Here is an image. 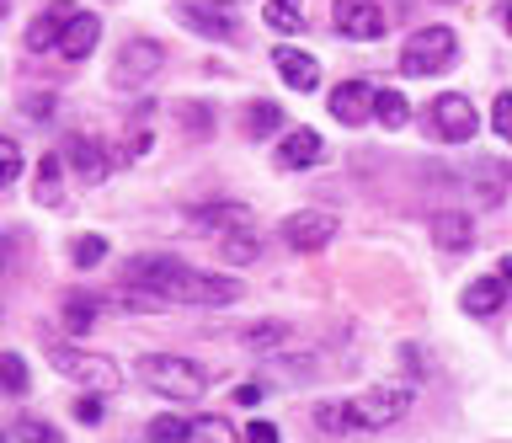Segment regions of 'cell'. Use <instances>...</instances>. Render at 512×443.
<instances>
[{
    "label": "cell",
    "instance_id": "cell-1",
    "mask_svg": "<svg viewBox=\"0 0 512 443\" xmlns=\"http://www.w3.org/2000/svg\"><path fill=\"white\" fill-rule=\"evenodd\" d=\"M123 278H128V289H144L150 299H160V305H208V310H214V305H235V299L246 294L235 278L198 273V267L176 262V257H166V251L128 257Z\"/></svg>",
    "mask_w": 512,
    "mask_h": 443
},
{
    "label": "cell",
    "instance_id": "cell-2",
    "mask_svg": "<svg viewBox=\"0 0 512 443\" xmlns=\"http://www.w3.org/2000/svg\"><path fill=\"white\" fill-rule=\"evenodd\" d=\"M48 363H54V374L86 385V395H112L123 385L118 363L102 358V353H86V347H75V342H48Z\"/></svg>",
    "mask_w": 512,
    "mask_h": 443
},
{
    "label": "cell",
    "instance_id": "cell-3",
    "mask_svg": "<svg viewBox=\"0 0 512 443\" xmlns=\"http://www.w3.org/2000/svg\"><path fill=\"white\" fill-rule=\"evenodd\" d=\"M139 379H144L155 395H171V401H198V395L208 390V374H203L192 358H176V353L139 358Z\"/></svg>",
    "mask_w": 512,
    "mask_h": 443
},
{
    "label": "cell",
    "instance_id": "cell-4",
    "mask_svg": "<svg viewBox=\"0 0 512 443\" xmlns=\"http://www.w3.org/2000/svg\"><path fill=\"white\" fill-rule=\"evenodd\" d=\"M347 406H352V427L358 433H384V427H395L411 411V385H374V390L352 395Z\"/></svg>",
    "mask_w": 512,
    "mask_h": 443
},
{
    "label": "cell",
    "instance_id": "cell-5",
    "mask_svg": "<svg viewBox=\"0 0 512 443\" xmlns=\"http://www.w3.org/2000/svg\"><path fill=\"white\" fill-rule=\"evenodd\" d=\"M454 59H459V38L448 27H422L400 49V70L406 75H443V70H454Z\"/></svg>",
    "mask_w": 512,
    "mask_h": 443
},
{
    "label": "cell",
    "instance_id": "cell-6",
    "mask_svg": "<svg viewBox=\"0 0 512 443\" xmlns=\"http://www.w3.org/2000/svg\"><path fill=\"white\" fill-rule=\"evenodd\" d=\"M331 27H336V38L379 43L384 33H390V17H384L379 0H336V6H331Z\"/></svg>",
    "mask_w": 512,
    "mask_h": 443
},
{
    "label": "cell",
    "instance_id": "cell-7",
    "mask_svg": "<svg viewBox=\"0 0 512 443\" xmlns=\"http://www.w3.org/2000/svg\"><path fill=\"white\" fill-rule=\"evenodd\" d=\"M160 65H166V49H160L155 38H128L123 54H118V65H112V86H118V91H134V86H144V81H155Z\"/></svg>",
    "mask_w": 512,
    "mask_h": 443
},
{
    "label": "cell",
    "instance_id": "cell-8",
    "mask_svg": "<svg viewBox=\"0 0 512 443\" xmlns=\"http://www.w3.org/2000/svg\"><path fill=\"white\" fill-rule=\"evenodd\" d=\"M432 129H438V139H448V145H470L480 118L470 97H459V91H443V97H432Z\"/></svg>",
    "mask_w": 512,
    "mask_h": 443
},
{
    "label": "cell",
    "instance_id": "cell-9",
    "mask_svg": "<svg viewBox=\"0 0 512 443\" xmlns=\"http://www.w3.org/2000/svg\"><path fill=\"white\" fill-rule=\"evenodd\" d=\"M336 230H342V219H336L331 209H299L283 219V241L294 251H320L336 241Z\"/></svg>",
    "mask_w": 512,
    "mask_h": 443
},
{
    "label": "cell",
    "instance_id": "cell-10",
    "mask_svg": "<svg viewBox=\"0 0 512 443\" xmlns=\"http://www.w3.org/2000/svg\"><path fill=\"white\" fill-rule=\"evenodd\" d=\"M64 161H70V171L86 187H96V182H107V171H112L118 155H112L102 139H91V134H70V139H64Z\"/></svg>",
    "mask_w": 512,
    "mask_h": 443
},
{
    "label": "cell",
    "instance_id": "cell-11",
    "mask_svg": "<svg viewBox=\"0 0 512 443\" xmlns=\"http://www.w3.org/2000/svg\"><path fill=\"white\" fill-rule=\"evenodd\" d=\"M256 214L246 203H208V209L192 214V230L198 235H256Z\"/></svg>",
    "mask_w": 512,
    "mask_h": 443
},
{
    "label": "cell",
    "instance_id": "cell-12",
    "mask_svg": "<svg viewBox=\"0 0 512 443\" xmlns=\"http://www.w3.org/2000/svg\"><path fill=\"white\" fill-rule=\"evenodd\" d=\"M331 118L342 123V129H363V123L374 118V86L368 81H342L331 91Z\"/></svg>",
    "mask_w": 512,
    "mask_h": 443
},
{
    "label": "cell",
    "instance_id": "cell-13",
    "mask_svg": "<svg viewBox=\"0 0 512 443\" xmlns=\"http://www.w3.org/2000/svg\"><path fill=\"white\" fill-rule=\"evenodd\" d=\"M176 17H182L187 33H203V38H235V17L219 6H208V0H182L176 6Z\"/></svg>",
    "mask_w": 512,
    "mask_h": 443
},
{
    "label": "cell",
    "instance_id": "cell-14",
    "mask_svg": "<svg viewBox=\"0 0 512 443\" xmlns=\"http://www.w3.org/2000/svg\"><path fill=\"white\" fill-rule=\"evenodd\" d=\"M75 11H80V6H70V0H54V6H43V17L27 27V49H32V54L59 49V38H64V27L75 22Z\"/></svg>",
    "mask_w": 512,
    "mask_h": 443
},
{
    "label": "cell",
    "instance_id": "cell-15",
    "mask_svg": "<svg viewBox=\"0 0 512 443\" xmlns=\"http://www.w3.org/2000/svg\"><path fill=\"white\" fill-rule=\"evenodd\" d=\"M427 235H432V246H438V251H470V246H475L470 214H454V209L432 214V219H427Z\"/></svg>",
    "mask_w": 512,
    "mask_h": 443
},
{
    "label": "cell",
    "instance_id": "cell-16",
    "mask_svg": "<svg viewBox=\"0 0 512 443\" xmlns=\"http://www.w3.org/2000/svg\"><path fill=\"white\" fill-rule=\"evenodd\" d=\"M272 65H278L283 86H294V91H315L320 86V59L304 54V49H278V54H272Z\"/></svg>",
    "mask_w": 512,
    "mask_h": 443
},
{
    "label": "cell",
    "instance_id": "cell-17",
    "mask_svg": "<svg viewBox=\"0 0 512 443\" xmlns=\"http://www.w3.org/2000/svg\"><path fill=\"white\" fill-rule=\"evenodd\" d=\"M320 155H326V145H320L315 129H288L283 145H278V166L283 171H299V166H315Z\"/></svg>",
    "mask_w": 512,
    "mask_h": 443
},
{
    "label": "cell",
    "instance_id": "cell-18",
    "mask_svg": "<svg viewBox=\"0 0 512 443\" xmlns=\"http://www.w3.org/2000/svg\"><path fill=\"white\" fill-rule=\"evenodd\" d=\"M96 38H102V17L75 11V22L64 27V38H59V59H86L96 49Z\"/></svg>",
    "mask_w": 512,
    "mask_h": 443
},
{
    "label": "cell",
    "instance_id": "cell-19",
    "mask_svg": "<svg viewBox=\"0 0 512 443\" xmlns=\"http://www.w3.org/2000/svg\"><path fill=\"white\" fill-rule=\"evenodd\" d=\"M288 342H294V326H288V321H267V326H246V331H240V347L256 353V358L278 353V347H288Z\"/></svg>",
    "mask_w": 512,
    "mask_h": 443
},
{
    "label": "cell",
    "instance_id": "cell-20",
    "mask_svg": "<svg viewBox=\"0 0 512 443\" xmlns=\"http://www.w3.org/2000/svg\"><path fill=\"white\" fill-rule=\"evenodd\" d=\"M502 299H507L502 278H475L470 289H464V310H470V315H496V310H502Z\"/></svg>",
    "mask_w": 512,
    "mask_h": 443
},
{
    "label": "cell",
    "instance_id": "cell-21",
    "mask_svg": "<svg viewBox=\"0 0 512 443\" xmlns=\"http://www.w3.org/2000/svg\"><path fill=\"white\" fill-rule=\"evenodd\" d=\"M502 193H507V166L502 161H480L475 166V198L486 203V209H496Z\"/></svg>",
    "mask_w": 512,
    "mask_h": 443
},
{
    "label": "cell",
    "instance_id": "cell-22",
    "mask_svg": "<svg viewBox=\"0 0 512 443\" xmlns=\"http://www.w3.org/2000/svg\"><path fill=\"white\" fill-rule=\"evenodd\" d=\"M374 118L384 123V129H406V123H411V102L400 97L395 86H384V91H374Z\"/></svg>",
    "mask_w": 512,
    "mask_h": 443
},
{
    "label": "cell",
    "instance_id": "cell-23",
    "mask_svg": "<svg viewBox=\"0 0 512 443\" xmlns=\"http://www.w3.org/2000/svg\"><path fill=\"white\" fill-rule=\"evenodd\" d=\"M96 310H102V299H96V294H70V299H64V331H75V337H80V331H91Z\"/></svg>",
    "mask_w": 512,
    "mask_h": 443
},
{
    "label": "cell",
    "instance_id": "cell-24",
    "mask_svg": "<svg viewBox=\"0 0 512 443\" xmlns=\"http://www.w3.org/2000/svg\"><path fill=\"white\" fill-rule=\"evenodd\" d=\"M315 427H320V433H331V438L358 433V427H352V406L347 401H320L315 406Z\"/></svg>",
    "mask_w": 512,
    "mask_h": 443
},
{
    "label": "cell",
    "instance_id": "cell-25",
    "mask_svg": "<svg viewBox=\"0 0 512 443\" xmlns=\"http://www.w3.org/2000/svg\"><path fill=\"white\" fill-rule=\"evenodd\" d=\"M187 443H246V438L224 417H198V422H187Z\"/></svg>",
    "mask_w": 512,
    "mask_h": 443
},
{
    "label": "cell",
    "instance_id": "cell-26",
    "mask_svg": "<svg viewBox=\"0 0 512 443\" xmlns=\"http://www.w3.org/2000/svg\"><path fill=\"white\" fill-rule=\"evenodd\" d=\"M278 129H283L278 102H251V107H246V134H251V139H267V134H278Z\"/></svg>",
    "mask_w": 512,
    "mask_h": 443
},
{
    "label": "cell",
    "instance_id": "cell-27",
    "mask_svg": "<svg viewBox=\"0 0 512 443\" xmlns=\"http://www.w3.org/2000/svg\"><path fill=\"white\" fill-rule=\"evenodd\" d=\"M59 166H64V155H43V166H38V203H43V209H59V203H64Z\"/></svg>",
    "mask_w": 512,
    "mask_h": 443
},
{
    "label": "cell",
    "instance_id": "cell-28",
    "mask_svg": "<svg viewBox=\"0 0 512 443\" xmlns=\"http://www.w3.org/2000/svg\"><path fill=\"white\" fill-rule=\"evenodd\" d=\"M267 27H272V33H299V27H304L299 0H267Z\"/></svg>",
    "mask_w": 512,
    "mask_h": 443
},
{
    "label": "cell",
    "instance_id": "cell-29",
    "mask_svg": "<svg viewBox=\"0 0 512 443\" xmlns=\"http://www.w3.org/2000/svg\"><path fill=\"white\" fill-rule=\"evenodd\" d=\"M219 257L230 262V267H246V262L262 257V241H256V235H230V241L219 246Z\"/></svg>",
    "mask_w": 512,
    "mask_h": 443
},
{
    "label": "cell",
    "instance_id": "cell-30",
    "mask_svg": "<svg viewBox=\"0 0 512 443\" xmlns=\"http://www.w3.org/2000/svg\"><path fill=\"white\" fill-rule=\"evenodd\" d=\"M0 390H6V395H27V363L16 353H0Z\"/></svg>",
    "mask_w": 512,
    "mask_h": 443
},
{
    "label": "cell",
    "instance_id": "cell-31",
    "mask_svg": "<svg viewBox=\"0 0 512 443\" xmlns=\"http://www.w3.org/2000/svg\"><path fill=\"white\" fill-rule=\"evenodd\" d=\"M16 177H22V145L0 134V187H11Z\"/></svg>",
    "mask_w": 512,
    "mask_h": 443
},
{
    "label": "cell",
    "instance_id": "cell-32",
    "mask_svg": "<svg viewBox=\"0 0 512 443\" xmlns=\"http://www.w3.org/2000/svg\"><path fill=\"white\" fill-rule=\"evenodd\" d=\"M70 257H75V267H96L107 257V241H102V235H80V241L70 246Z\"/></svg>",
    "mask_w": 512,
    "mask_h": 443
},
{
    "label": "cell",
    "instance_id": "cell-33",
    "mask_svg": "<svg viewBox=\"0 0 512 443\" xmlns=\"http://www.w3.org/2000/svg\"><path fill=\"white\" fill-rule=\"evenodd\" d=\"M150 443H187V422L182 417H155L150 422Z\"/></svg>",
    "mask_w": 512,
    "mask_h": 443
},
{
    "label": "cell",
    "instance_id": "cell-34",
    "mask_svg": "<svg viewBox=\"0 0 512 443\" xmlns=\"http://www.w3.org/2000/svg\"><path fill=\"white\" fill-rule=\"evenodd\" d=\"M491 129H496V139H502V145H512V91L491 102Z\"/></svg>",
    "mask_w": 512,
    "mask_h": 443
},
{
    "label": "cell",
    "instance_id": "cell-35",
    "mask_svg": "<svg viewBox=\"0 0 512 443\" xmlns=\"http://www.w3.org/2000/svg\"><path fill=\"white\" fill-rule=\"evenodd\" d=\"M16 438H22V443H64L54 427L38 422V417H22V422H16Z\"/></svg>",
    "mask_w": 512,
    "mask_h": 443
},
{
    "label": "cell",
    "instance_id": "cell-36",
    "mask_svg": "<svg viewBox=\"0 0 512 443\" xmlns=\"http://www.w3.org/2000/svg\"><path fill=\"white\" fill-rule=\"evenodd\" d=\"M75 417L86 422V427H96V422H102V401H96V395H80V401H75Z\"/></svg>",
    "mask_w": 512,
    "mask_h": 443
},
{
    "label": "cell",
    "instance_id": "cell-37",
    "mask_svg": "<svg viewBox=\"0 0 512 443\" xmlns=\"http://www.w3.org/2000/svg\"><path fill=\"white\" fill-rule=\"evenodd\" d=\"M246 443H278V427H272V422H251L246 427Z\"/></svg>",
    "mask_w": 512,
    "mask_h": 443
},
{
    "label": "cell",
    "instance_id": "cell-38",
    "mask_svg": "<svg viewBox=\"0 0 512 443\" xmlns=\"http://www.w3.org/2000/svg\"><path fill=\"white\" fill-rule=\"evenodd\" d=\"M235 401H240V406H256V401H262V385H240Z\"/></svg>",
    "mask_w": 512,
    "mask_h": 443
},
{
    "label": "cell",
    "instance_id": "cell-39",
    "mask_svg": "<svg viewBox=\"0 0 512 443\" xmlns=\"http://www.w3.org/2000/svg\"><path fill=\"white\" fill-rule=\"evenodd\" d=\"M496 273H502V283L512 289V257H502V267H496Z\"/></svg>",
    "mask_w": 512,
    "mask_h": 443
},
{
    "label": "cell",
    "instance_id": "cell-40",
    "mask_svg": "<svg viewBox=\"0 0 512 443\" xmlns=\"http://www.w3.org/2000/svg\"><path fill=\"white\" fill-rule=\"evenodd\" d=\"M0 267H6V246H0Z\"/></svg>",
    "mask_w": 512,
    "mask_h": 443
},
{
    "label": "cell",
    "instance_id": "cell-41",
    "mask_svg": "<svg viewBox=\"0 0 512 443\" xmlns=\"http://www.w3.org/2000/svg\"><path fill=\"white\" fill-rule=\"evenodd\" d=\"M507 33H512V11H507Z\"/></svg>",
    "mask_w": 512,
    "mask_h": 443
},
{
    "label": "cell",
    "instance_id": "cell-42",
    "mask_svg": "<svg viewBox=\"0 0 512 443\" xmlns=\"http://www.w3.org/2000/svg\"><path fill=\"white\" fill-rule=\"evenodd\" d=\"M0 443H11V438H6V433H0Z\"/></svg>",
    "mask_w": 512,
    "mask_h": 443
},
{
    "label": "cell",
    "instance_id": "cell-43",
    "mask_svg": "<svg viewBox=\"0 0 512 443\" xmlns=\"http://www.w3.org/2000/svg\"><path fill=\"white\" fill-rule=\"evenodd\" d=\"M0 11H6V0H0Z\"/></svg>",
    "mask_w": 512,
    "mask_h": 443
}]
</instances>
